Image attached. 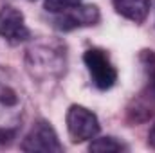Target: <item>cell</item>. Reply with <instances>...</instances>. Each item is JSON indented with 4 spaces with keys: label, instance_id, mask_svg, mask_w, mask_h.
Listing matches in <instances>:
<instances>
[{
    "label": "cell",
    "instance_id": "cell-8",
    "mask_svg": "<svg viewBox=\"0 0 155 153\" xmlns=\"http://www.w3.org/2000/svg\"><path fill=\"white\" fill-rule=\"evenodd\" d=\"M150 5H152V0H114V7L117 13L135 24H141L146 20L150 13Z\"/></svg>",
    "mask_w": 155,
    "mask_h": 153
},
{
    "label": "cell",
    "instance_id": "cell-7",
    "mask_svg": "<svg viewBox=\"0 0 155 153\" xmlns=\"http://www.w3.org/2000/svg\"><path fill=\"white\" fill-rule=\"evenodd\" d=\"M0 36L11 43L25 41L31 36V33L25 25L24 15L18 9H15L11 5H5L0 9Z\"/></svg>",
    "mask_w": 155,
    "mask_h": 153
},
{
    "label": "cell",
    "instance_id": "cell-10",
    "mask_svg": "<svg viewBox=\"0 0 155 153\" xmlns=\"http://www.w3.org/2000/svg\"><path fill=\"white\" fill-rule=\"evenodd\" d=\"M81 4V0H45V11L49 13H65Z\"/></svg>",
    "mask_w": 155,
    "mask_h": 153
},
{
    "label": "cell",
    "instance_id": "cell-3",
    "mask_svg": "<svg viewBox=\"0 0 155 153\" xmlns=\"http://www.w3.org/2000/svg\"><path fill=\"white\" fill-rule=\"evenodd\" d=\"M83 61L92 76L94 85L99 90H108L116 85L117 81V70L112 65L108 54L103 49H88L83 56Z\"/></svg>",
    "mask_w": 155,
    "mask_h": 153
},
{
    "label": "cell",
    "instance_id": "cell-9",
    "mask_svg": "<svg viewBox=\"0 0 155 153\" xmlns=\"http://www.w3.org/2000/svg\"><path fill=\"white\" fill-rule=\"evenodd\" d=\"M90 151H126L128 146L119 142L116 137H101L90 142L88 146Z\"/></svg>",
    "mask_w": 155,
    "mask_h": 153
},
{
    "label": "cell",
    "instance_id": "cell-5",
    "mask_svg": "<svg viewBox=\"0 0 155 153\" xmlns=\"http://www.w3.org/2000/svg\"><path fill=\"white\" fill-rule=\"evenodd\" d=\"M20 148L24 151H63V146L58 141L54 128L47 121H38L31 128Z\"/></svg>",
    "mask_w": 155,
    "mask_h": 153
},
{
    "label": "cell",
    "instance_id": "cell-2",
    "mask_svg": "<svg viewBox=\"0 0 155 153\" xmlns=\"http://www.w3.org/2000/svg\"><path fill=\"white\" fill-rule=\"evenodd\" d=\"M27 69L36 77L61 76L65 72V54L61 49L38 45L27 50Z\"/></svg>",
    "mask_w": 155,
    "mask_h": 153
},
{
    "label": "cell",
    "instance_id": "cell-1",
    "mask_svg": "<svg viewBox=\"0 0 155 153\" xmlns=\"http://www.w3.org/2000/svg\"><path fill=\"white\" fill-rule=\"evenodd\" d=\"M20 122L22 110L16 92L0 85V146H9L16 139Z\"/></svg>",
    "mask_w": 155,
    "mask_h": 153
},
{
    "label": "cell",
    "instance_id": "cell-6",
    "mask_svg": "<svg viewBox=\"0 0 155 153\" xmlns=\"http://www.w3.org/2000/svg\"><path fill=\"white\" fill-rule=\"evenodd\" d=\"M101 15H99V9L97 5H76L65 13H60V16L54 20V25L56 29L60 31H74L78 27H90V25H96L99 22Z\"/></svg>",
    "mask_w": 155,
    "mask_h": 153
},
{
    "label": "cell",
    "instance_id": "cell-4",
    "mask_svg": "<svg viewBox=\"0 0 155 153\" xmlns=\"http://www.w3.org/2000/svg\"><path fill=\"white\" fill-rule=\"evenodd\" d=\"M67 130L74 142H83L99 133V121L88 108L72 105L67 110Z\"/></svg>",
    "mask_w": 155,
    "mask_h": 153
},
{
    "label": "cell",
    "instance_id": "cell-11",
    "mask_svg": "<svg viewBox=\"0 0 155 153\" xmlns=\"http://www.w3.org/2000/svg\"><path fill=\"white\" fill-rule=\"evenodd\" d=\"M148 144L152 148H155V122H153V126H152V130H150V133H148Z\"/></svg>",
    "mask_w": 155,
    "mask_h": 153
}]
</instances>
